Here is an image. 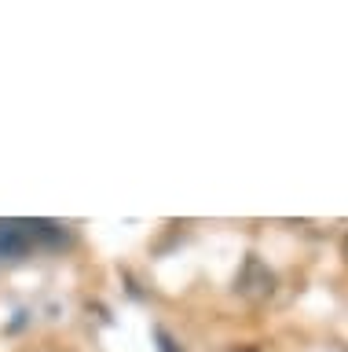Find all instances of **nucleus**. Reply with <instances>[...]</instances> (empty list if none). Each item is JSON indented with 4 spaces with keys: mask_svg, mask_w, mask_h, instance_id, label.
Instances as JSON below:
<instances>
[{
    "mask_svg": "<svg viewBox=\"0 0 348 352\" xmlns=\"http://www.w3.org/2000/svg\"><path fill=\"white\" fill-rule=\"evenodd\" d=\"M345 253H348V246H345Z\"/></svg>",
    "mask_w": 348,
    "mask_h": 352,
    "instance_id": "obj_2",
    "label": "nucleus"
},
{
    "mask_svg": "<svg viewBox=\"0 0 348 352\" xmlns=\"http://www.w3.org/2000/svg\"><path fill=\"white\" fill-rule=\"evenodd\" d=\"M67 246V228L56 220H0V261H15L37 250H59Z\"/></svg>",
    "mask_w": 348,
    "mask_h": 352,
    "instance_id": "obj_1",
    "label": "nucleus"
}]
</instances>
